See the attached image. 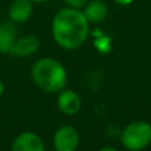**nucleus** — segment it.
<instances>
[{
	"label": "nucleus",
	"instance_id": "13",
	"mask_svg": "<svg viewBox=\"0 0 151 151\" xmlns=\"http://www.w3.org/2000/svg\"><path fill=\"white\" fill-rule=\"evenodd\" d=\"M3 93H4V83H3V81L0 80V97L3 96Z\"/></svg>",
	"mask_w": 151,
	"mask_h": 151
},
{
	"label": "nucleus",
	"instance_id": "7",
	"mask_svg": "<svg viewBox=\"0 0 151 151\" xmlns=\"http://www.w3.org/2000/svg\"><path fill=\"white\" fill-rule=\"evenodd\" d=\"M57 106L65 115H76L81 110L82 101L80 96L73 90H61L57 97Z\"/></svg>",
	"mask_w": 151,
	"mask_h": 151
},
{
	"label": "nucleus",
	"instance_id": "2",
	"mask_svg": "<svg viewBox=\"0 0 151 151\" xmlns=\"http://www.w3.org/2000/svg\"><path fill=\"white\" fill-rule=\"evenodd\" d=\"M31 76L33 82L47 93H60L68 81L65 66L50 57L37 60L32 65Z\"/></svg>",
	"mask_w": 151,
	"mask_h": 151
},
{
	"label": "nucleus",
	"instance_id": "4",
	"mask_svg": "<svg viewBox=\"0 0 151 151\" xmlns=\"http://www.w3.org/2000/svg\"><path fill=\"white\" fill-rule=\"evenodd\" d=\"M80 145V135L73 126H61L53 135L56 151H76Z\"/></svg>",
	"mask_w": 151,
	"mask_h": 151
},
{
	"label": "nucleus",
	"instance_id": "14",
	"mask_svg": "<svg viewBox=\"0 0 151 151\" xmlns=\"http://www.w3.org/2000/svg\"><path fill=\"white\" fill-rule=\"evenodd\" d=\"M99 151H118V150L114 149V147H104V149H101Z\"/></svg>",
	"mask_w": 151,
	"mask_h": 151
},
{
	"label": "nucleus",
	"instance_id": "5",
	"mask_svg": "<svg viewBox=\"0 0 151 151\" xmlns=\"http://www.w3.org/2000/svg\"><path fill=\"white\" fill-rule=\"evenodd\" d=\"M40 40L35 35H27L23 37H17L9 50V55L13 57H28L39 50Z\"/></svg>",
	"mask_w": 151,
	"mask_h": 151
},
{
	"label": "nucleus",
	"instance_id": "8",
	"mask_svg": "<svg viewBox=\"0 0 151 151\" xmlns=\"http://www.w3.org/2000/svg\"><path fill=\"white\" fill-rule=\"evenodd\" d=\"M33 13V3L31 0H13L8 8L9 20L15 24L25 23Z\"/></svg>",
	"mask_w": 151,
	"mask_h": 151
},
{
	"label": "nucleus",
	"instance_id": "6",
	"mask_svg": "<svg viewBox=\"0 0 151 151\" xmlns=\"http://www.w3.org/2000/svg\"><path fill=\"white\" fill-rule=\"evenodd\" d=\"M11 151H45V147L40 135L32 131H24L16 137Z\"/></svg>",
	"mask_w": 151,
	"mask_h": 151
},
{
	"label": "nucleus",
	"instance_id": "10",
	"mask_svg": "<svg viewBox=\"0 0 151 151\" xmlns=\"http://www.w3.org/2000/svg\"><path fill=\"white\" fill-rule=\"evenodd\" d=\"M17 39V29L13 21H5L0 24V53H8Z\"/></svg>",
	"mask_w": 151,
	"mask_h": 151
},
{
	"label": "nucleus",
	"instance_id": "1",
	"mask_svg": "<svg viewBox=\"0 0 151 151\" xmlns=\"http://www.w3.org/2000/svg\"><path fill=\"white\" fill-rule=\"evenodd\" d=\"M90 33V23L82 9L64 7L55 13L52 20V36L58 47L74 50L82 47Z\"/></svg>",
	"mask_w": 151,
	"mask_h": 151
},
{
	"label": "nucleus",
	"instance_id": "12",
	"mask_svg": "<svg viewBox=\"0 0 151 151\" xmlns=\"http://www.w3.org/2000/svg\"><path fill=\"white\" fill-rule=\"evenodd\" d=\"M114 1L117 3V4H119V5H130L134 0H114Z\"/></svg>",
	"mask_w": 151,
	"mask_h": 151
},
{
	"label": "nucleus",
	"instance_id": "9",
	"mask_svg": "<svg viewBox=\"0 0 151 151\" xmlns=\"http://www.w3.org/2000/svg\"><path fill=\"white\" fill-rule=\"evenodd\" d=\"M82 12L90 24H101L107 17L109 7L104 0H90L82 8Z\"/></svg>",
	"mask_w": 151,
	"mask_h": 151
},
{
	"label": "nucleus",
	"instance_id": "3",
	"mask_svg": "<svg viewBox=\"0 0 151 151\" xmlns=\"http://www.w3.org/2000/svg\"><path fill=\"white\" fill-rule=\"evenodd\" d=\"M121 142L129 151H141L151 143V125L145 121H134L125 126Z\"/></svg>",
	"mask_w": 151,
	"mask_h": 151
},
{
	"label": "nucleus",
	"instance_id": "11",
	"mask_svg": "<svg viewBox=\"0 0 151 151\" xmlns=\"http://www.w3.org/2000/svg\"><path fill=\"white\" fill-rule=\"evenodd\" d=\"M66 3L68 7H72V8H78V9H82L83 7L86 5V3L89 0H64Z\"/></svg>",
	"mask_w": 151,
	"mask_h": 151
},
{
	"label": "nucleus",
	"instance_id": "15",
	"mask_svg": "<svg viewBox=\"0 0 151 151\" xmlns=\"http://www.w3.org/2000/svg\"><path fill=\"white\" fill-rule=\"evenodd\" d=\"M33 4H36V3H48V1H50V0H31Z\"/></svg>",
	"mask_w": 151,
	"mask_h": 151
}]
</instances>
